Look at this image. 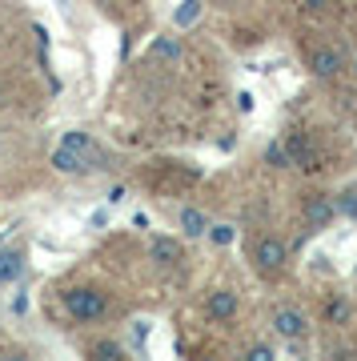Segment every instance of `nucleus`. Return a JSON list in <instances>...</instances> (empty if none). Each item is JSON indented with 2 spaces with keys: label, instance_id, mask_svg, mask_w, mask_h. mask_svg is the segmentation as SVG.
Segmentation results:
<instances>
[{
  "label": "nucleus",
  "instance_id": "nucleus-4",
  "mask_svg": "<svg viewBox=\"0 0 357 361\" xmlns=\"http://www.w3.org/2000/svg\"><path fill=\"white\" fill-rule=\"evenodd\" d=\"M273 334L281 337V341H301V337L309 334V322L301 310H289V305H281L277 313H273Z\"/></svg>",
  "mask_w": 357,
  "mask_h": 361
},
{
  "label": "nucleus",
  "instance_id": "nucleus-11",
  "mask_svg": "<svg viewBox=\"0 0 357 361\" xmlns=\"http://www.w3.org/2000/svg\"><path fill=\"white\" fill-rule=\"evenodd\" d=\"M149 253H153L157 265H177V261H181V245L173 241V237H157Z\"/></svg>",
  "mask_w": 357,
  "mask_h": 361
},
{
  "label": "nucleus",
  "instance_id": "nucleus-5",
  "mask_svg": "<svg viewBox=\"0 0 357 361\" xmlns=\"http://www.w3.org/2000/svg\"><path fill=\"white\" fill-rule=\"evenodd\" d=\"M285 157H289V165H297V169H305V173H317L321 169V157H317V149L301 137V133H294L289 141H285Z\"/></svg>",
  "mask_w": 357,
  "mask_h": 361
},
{
  "label": "nucleus",
  "instance_id": "nucleus-6",
  "mask_svg": "<svg viewBox=\"0 0 357 361\" xmlns=\"http://www.w3.org/2000/svg\"><path fill=\"white\" fill-rule=\"evenodd\" d=\"M309 68H313V77H321V80L337 77V73L345 68V56H341V49H333V44H325V49H317L313 56H309Z\"/></svg>",
  "mask_w": 357,
  "mask_h": 361
},
{
  "label": "nucleus",
  "instance_id": "nucleus-7",
  "mask_svg": "<svg viewBox=\"0 0 357 361\" xmlns=\"http://www.w3.org/2000/svg\"><path fill=\"white\" fill-rule=\"evenodd\" d=\"M205 313H209L213 322H229V317H237V293H233V289H213L209 301H205Z\"/></svg>",
  "mask_w": 357,
  "mask_h": 361
},
{
  "label": "nucleus",
  "instance_id": "nucleus-17",
  "mask_svg": "<svg viewBox=\"0 0 357 361\" xmlns=\"http://www.w3.org/2000/svg\"><path fill=\"white\" fill-rule=\"evenodd\" d=\"M197 13H201V0H185V4L177 8V25H181V28L193 25V20H197Z\"/></svg>",
  "mask_w": 357,
  "mask_h": 361
},
{
  "label": "nucleus",
  "instance_id": "nucleus-12",
  "mask_svg": "<svg viewBox=\"0 0 357 361\" xmlns=\"http://www.w3.org/2000/svg\"><path fill=\"white\" fill-rule=\"evenodd\" d=\"M333 201H337V213H341V217L357 221V185H349V189H341V193L333 197Z\"/></svg>",
  "mask_w": 357,
  "mask_h": 361
},
{
  "label": "nucleus",
  "instance_id": "nucleus-14",
  "mask_svg": "<svg viewBox=\"0 0 357 361\" xmlns=\"http://www.w3.org/2000/svg\"><path fill=\"white\" fill-rule=\"evenodd\" d=\"M153 56H161V61H177V56H181V44H177L173 37L157 40V44H153Z\"/></svg>",
  "mask_w": 357,
  "mask_h": 361
},
{
  "label": "nucleus",
  "instance_id": "nucleus-15",
  "mask_svg": "<svg viewBox=\"0 0 357 361\" xmlns=\"http://www.w3.org/2000/svg\"><path fill=\"white\" fill-rule=\"evenodd\" d=\"M205 237H209L213 245H233V237H237V233H233V225H209Z\"/></svg>",
  "mask_w": 357,
  "mask_h": 361
},
{
  "label": "nucleus",
  "instance_id": "nucleus-13",
  "mask_svg": "<svg viewBox=\"0 0 357 361\" xmlns=\"http://www.w3.org/2000/svg\"><path fill=\"white\" fill-rule=\"evenodd\" d=\"M325 317H329L333 325H345L349 322V301H345V297H333L329 305H325Z\"/></svg>",
  "mask_w": 357,
  "mask_h": 361
},
{
  "label": "nucleus",
  "instance_id": "nucleus-8",
  "mask_svg": "<svg viewBox=\"0 0 357 361\" xmlns=\"http://www.w3.org/2000/svg\"><path fill=\"white\" fill-rule=\"evenodd\" d=\"M52 169H56V173H64V177H80V173H89V161H85V157H77V153H68V149H56V153H52Z\"/></svg>",
  "mask_w": 357,
  "mask_h": 361
},
{
  "label": "nucleus",
  "instance_id": "nucleus-10",
  "mask_svg": "<svg viewBox=\"0 0 357 361\" xmlns=\"http://www.w3.org/2000/svg\"><path fill=\"white\" fill-rule=\"evenodd\" d=\"M181 233H185V237H205V233H209V217H205L201 209H181Z\"/></svg>",
  "mask_w": 357,
  "mask_h": 361
},
{
  "label": "nucleus",
  "instance_id": "nucleus-18",
  "mask_svg": "<svg viewBox=\"0 0 357 361\" xmlns=\"http://www.w3.org/2000/svg\"><path fill=\"white\" fill-rule=\"evenodd\" d=\"M265 161H269V165H277V169H289V157H285V145H281V141H273V145L265 149Z\"/></svg>",
  "mask_w": 357,
  "mask_h": 361
},
{
  "label": "nucleus",
  "instance_id": "nucleus-2",
  "mask_svg": "<svg viewBox=\"0 0 357 361\" xmlns=\"http://www.w3.org/2000/svg\"><path fill=\"white\" fill-rule=\"evenodd\" d=\"M285 261H289V249H285L281 237H261V241H253V269L257 273L273 277V273L285 269Z\"/></svg>",
  "mask_w": 357,
  "mask_h": 361
},
{
  "label": "nucleus",
  "instance_id": "nucleus-16",
  "mask_svg": "<svg viewBox=\"0 0 357 361\" xmlns=\"http://www.w3.org/2000/svg\"><path fill=\"white\" fill-rule=\"evenodd\" d=\"M92 357H101V361H116V357H125V349L116 345V341H101V345H92Z\"/></svg>",
  "mask_w": 357,
  "mask_h": 361
},
{
  "label": "nucleus",
  "instance_id": "nucleus-19",
  "mask_svg": "<svg viewBox=\"0 0 357 361\" xmlns=\"http://www.w3.org/2000/svg\"><path fill=\"white\" fill-rule=\"evenodd\" d=\"M297 4H301L305 13H325V8H329L333 0H297Z\"/></svg>",
  "mask_w": 357,
  "mask_h": 361
},
{
  "label": "nucleus",
  "instance_id": "nucleus-3",
  "mask_svg": "<svg viewBox=\"0 0 357 361\" xmlns=\"http://www.w3.org/2000/svg\"><path fill=\"white\" fill-rule=\"evenodd\" d=\"M333 217H337V201H333L329 193H313V197L305 201V229H309V233L329 229Z\"/></svg>",
  "mask_w": 357,
  "mask_h": 361
},
{
  "label": "nucleus",
  "instance_id": "nucleus-1",
  "mask_svg": "<svg viewBox=\"0 0 357 361\" xmlns=\"http://www.w3.org/2000/svg\"><path fill=\"white\" fill-rule=\"evenodd\" d=\"M64 310L73 322H101L104 310H109V301H104L101 289H92V285H77V289H68L64 293Z\"/></svg>",
  "mask_w": 357,
  "mask_h": 361
},
{
  "label": "nucleus",
  "instance_id": "nucleus-21",
  "mask_svg": "<svg viewBox=\"0 0 357 361\" xmlns=\"http://www.w3.org/2000/svg\"><path fill=\"white\" fill-rule=\"evenodd\" d=\"M353 77H357V56H353Z\"/></svg>",
  "mask_w": 357,
  "mask_h": 361
},
{
  "label": "nucleus",
  "instance_id": "nucleus-9",
  "mask_svg": "<svg viewBox=\"0 0 357 361\" xmlns=\"http://www.w3.org/2000/svg\"><path fill=\"white\" fill-rule=\"evenodd\" d=\"M25 273V253L20 249H0V285H13Z\"/></svg>",
  "mask_w": 357,
  "mask_h": 361
},
{
  "label": "nucleus",
  "instance_id": "nucleus-20",
  "mask_svg": "<svg viewBox=\"0 0 357 361\" xmlns=\"http://www.w3.org/2000/svg\"><path fill=\"white\" fill-rule=\"evenodd\" d=\"M245 357H249V361H269V357H273V349H269V345H253Z\"/></svg>",
  "mask_w": 357,
  "mask_h": 361
}]
</instances>
